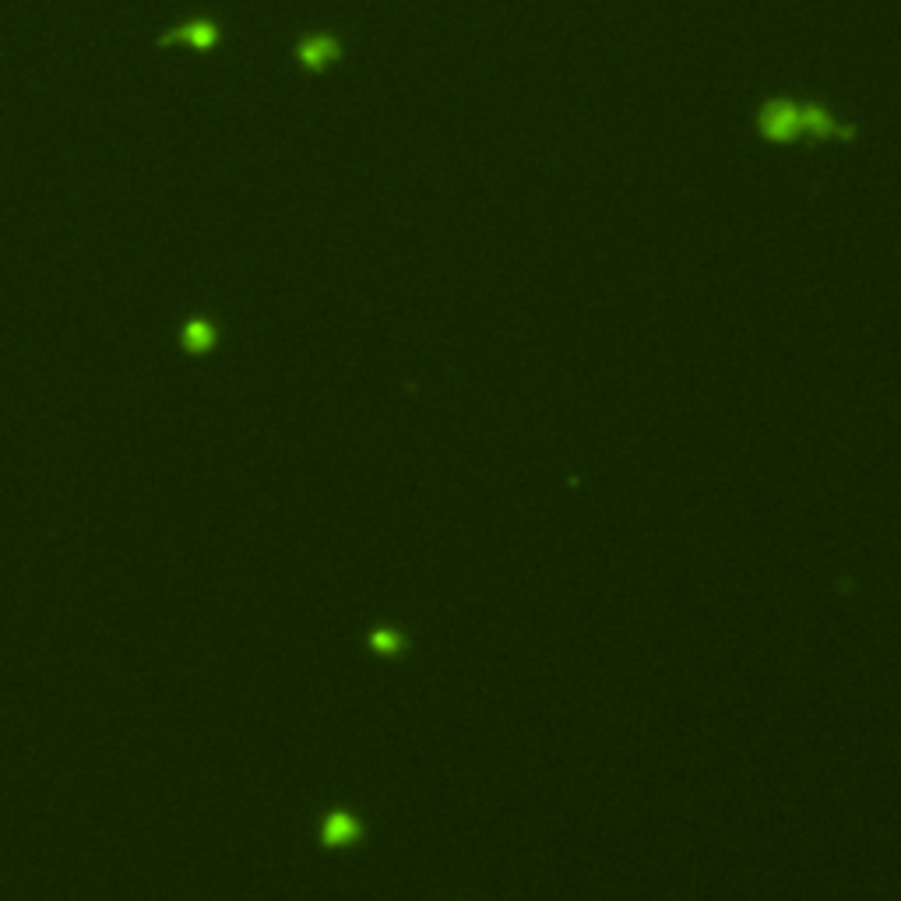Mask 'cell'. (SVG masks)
<instances>
[{"label": "cell", "instance_id": "obj_1", "mask_svg": "<svg viewBox=\"0 0 901 901\" xmlns=\"http://www.w3.org/2000/svg\"><path fill=\"white\" fill-rule=\"evenodd\" d=\"M754 134L764 145H796L799 138V99L792 96H768L754 113Z\"/></svg>", "mask_w": 901, "mask_h": 901}, {"label": "cell", "instance_id": "obj_7", "mask_svg": "<svg viewBox=\"0 0 901 901\" xmlns=\"http://www.w3.org/2000/svg\"><path fill=\"white\" fill-rule=\"evenodd\" d=\"M374 645L381 648V652H391V645L398 648V634H374Z\"/></svg>", "mask_w": 901, "mask_h": 901}, {"label": "cell", "instance_id": "obj_3", "mask_svg": "<svg viewBox=\"0 0 901 901\" xmlns=\"http://www.w3.org/2000/svg\"><path fill=\"white\" fill-rule=\"evenodd\" d=\"M219 43H222V22L212 15L184 18V22L169 25L166 32L155 36V50L180 46V50H191V53H212V50H219Z\"/></svg>", "mask_w": 901, "mask_h": 901}, {"label": "cell", "instance_id": "obj_5", "mask_svg": "<svg viewBox=\"0 0 901 901\" xmlns=\"http://www.w3.org/2000/svg\"><path fill=\"white\" fill-rule=\"evenodd\" d=\"M215 345H219V328L201 314L187 317L184 328H180V349H184L187 356H208Z\"/></svg>", "mask_w": 901, "mask_h": 901}, {"label": "cell", "instance_id": "obj_6", "mask_svg": "<svg viewBox=\"0 0 901 901\" xmlns=\"http://www.w3.org/2000/svg\"><path fill=\"white\" fill-rule=\"evenodd\" d=\"M352 835H356V824H352L345 814H335V817H331V821H328V831H324V838H328L331 845H335V842H349Z\"/></svg>", "mask_w": 901, "mask_h": 901}, {"label": "cell", "instance_id": "obj_4", "mask_svg": "<svg viewBox=\"0 0 901 901\" xmlns=\"http://www.w3.org/2000/svg\"><path fill=\"white\" fill-rule=\"evenodd\" d=\"M799 138L803 141H852L859 138V127L842 120L828 103L817 99H799Z\"/></svg>", "mask_w": 901, "mask_h": 901}, {"label": "cell", "instance_id": "obj_2", "mask_svg": "<svg viewBox=\"0 0 901 901\" xmlns=\"http://www.w3.org/2000/svg\"><path fill=\"white\" fill-rule=\"evenodd\" d=\"M293 60L303 74L324 78L331 67L345 60V39L335 36V32H324V29L303 32V36L293 43Z\"/></svg>", "mask_w": 901, "mask_h": 901}]
</instances>
